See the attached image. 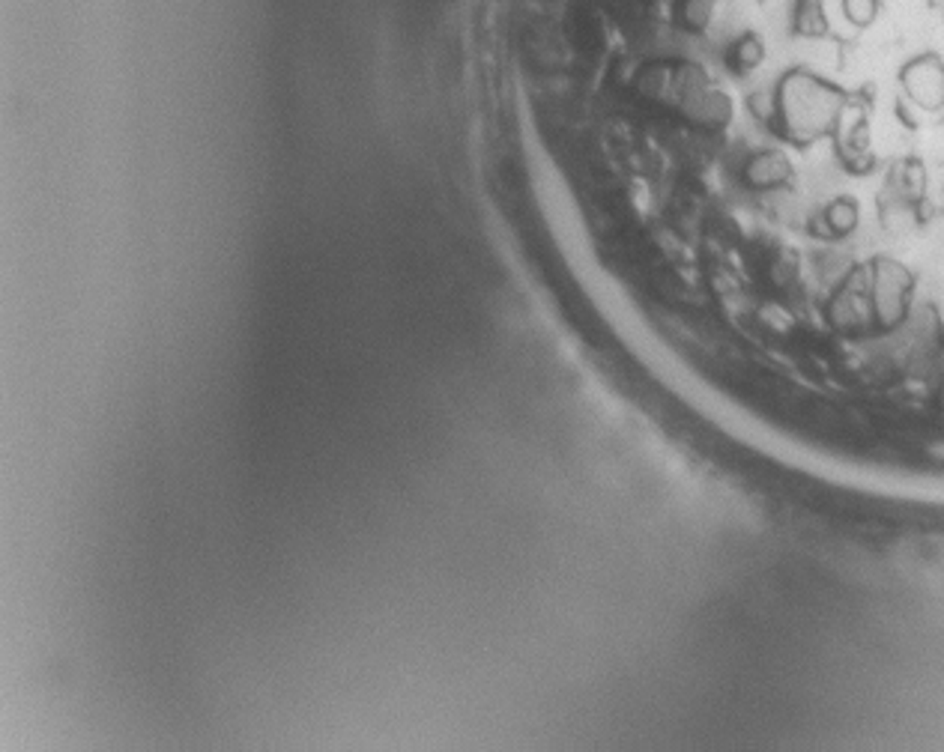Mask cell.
Returning a JSON list of instances; mask_svg holds the SVG:
<instances>
[{"mask_svg":"<svg viewBox=\"0 0 944 752\" xmlns=\"http://www.w3.org/2000/svg\"><path fill=\"white\" fill-rule=\"evenodd\" d=\"M902 81H906L909 99H914L918 105L930 107V111L944 105V66L936 57H921V60L909 63L906 72H902Z\"/></svg>","mask_w":944,"mask_h":752,"instance_id":"obj_1","label":"cell"},{"mask_svg":"<svg viewBox=\"0 0 944 752\" xmlns=\"http://www.w3.org/2000/svg\"><path fill=\"white\" fill-rule=\"evenodd\" d=\"M720 0H685V22L690 27H708L717 13Z\"/></svg>","mask_w":944,"mask_h":752,"instance_id":"obj_2","label":"cell"},{"mask_svg":"<svg viewBox=\"0 0 944 752\" xmlns=\"http://www.w3.org/2000/svg\"><path fill=\"white\" fill-rule=\"evenodd\" d=\"M735 54H738V63H742L744 70H747V66H756L759 60H762V42H759L756 36L747 33V36L738 39Z\"/></svg>","mask_w":944,"mask_h":752,"instance_id":"obj_3","label":"cell"},{"mask_svg":"<svg viewBox=\"0 0 944 752\" xmlns=\"http://www.w3.org/2000/svg\"><path fill=\"white\" fill-rule=\"evenodd\" d=\"M843 9L855 24H870L875 15V0H843Z\"/></svg>","mask_w":944,"mask_h":752,"instance_id":"obj_4","label":"cell"}]
</instances>
